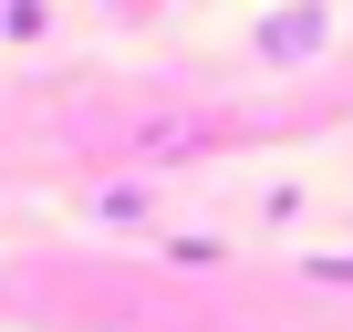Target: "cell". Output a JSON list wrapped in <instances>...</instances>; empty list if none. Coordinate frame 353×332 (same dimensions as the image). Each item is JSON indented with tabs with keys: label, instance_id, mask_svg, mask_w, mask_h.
<instances>
[{
	"label": "cell",
	"instance_id": "7a4b0ae2",
	"mask_svg": "<svg viewBox=\"0 0 353 332\" xmlns=\"http://www.w3.org/2000/svg\"><path fill=\"white\" fill-rule=\"evenodd\" d=\"M312 280H353V260H312Z\"/></svg>",
	"mask_w": 353,
	"mask_h": 332
},
{
	"label": "cell",
	"instance_id": "6da1fadb",
	"mask_svg": "<svg viewBox=\"0 0 353 332\" xmlns=\"http://www.w3.org/2000/svg\"><path fill=\"white\" fill-rule=\"evenodd\" d=\"M322 32H332V0H291L281 21H260V63H301Z\"/></svg>",
	"mask_w": 353,
	"mask_h": 332
}]
</instances>
